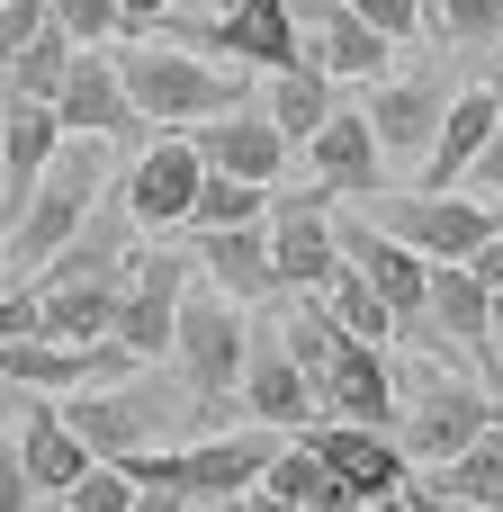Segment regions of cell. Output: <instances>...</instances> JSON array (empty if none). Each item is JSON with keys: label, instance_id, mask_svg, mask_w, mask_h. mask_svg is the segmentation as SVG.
Listing matches in <instances>:
<instances>
[{"label": "cell", "instance_id": "6da1fadb", "mask_svg": "<svg viewBox=\"0 0 503 512\" xmlns=\"http://www.w3.org/2000/svg\"><path fill=\"white\" fill-rule=\"evenodd\" d=\"M117 81H126L135 117H153V126H207V117L234 108V72H216L207 54H189L171 36L162 45L135 36V54H117Z\"/></svg>", "mask_w": 503, "mask_h": 512}, {"label": "cell", "instance_id": "7a4b0ae2", "mask_svg": "<svg viewBox=\"0 0 503 512\" xmlns=\"http://www.w3.org/2000/svg\"><path fill=\"white\" fill-rule=\"evenodd\" d=\"M90 198H99V135H81V144H63V153L45 162L36 198L18 207V234H9V279H18V270H45V261L81 234Z\"/></svg>", "mask_w": 503, "mask_h": 512}, {"label": "cell", "instance_id": "3957f363", "mask_svg": "<svg viewBox=\"0 0 503 512\" xmlns=\"http://www.w3.org/2000/svg\"><path fill=\"white\" fill-rule=\"evenodd\" d=\"M171 360L189 378L198 405H216L225 387H243V360H252V333H243V306L189 270V297H180V324H171Z\"/></svg>", "mask_w": 503, "mask_h": 512}, {"label": "cell", "instance_id": "277c9868", "mask_svg": "<svg viewBox=\"0 0 503 512\" xmlns=\"http://www.w3.org/2000/svg\"><path fill=\"white\" fill-rule=\"evenodd\" d=\"M162 27H171V45H189V54H234V63H252V72L306 63V27H297L288 0H225L216 18H162Z\"/></svg>", "mask_w": 503, "mask_h": 512}, {"label": "cell", "instance_id": "5b68a950", "mask_svg": "<svg viewBox=\"0 0 503 512\" xmlns=\"http://www.w3.org/2000/svg\"><path fill=\"white\" fill-rule=\"evenodd\" d=\"M189 270H198V261H180V252H135V261H126V297H117V333H108V342H117L135 369L171 351V324H180Z\"/></svg>", "mask_w": 503, "mask_h": 512}, {"label": "cell", "instance_id": "8992f818", "mask_svg": "<svg viewBox=\"0 0 503 512\" xmlns=\"http://www.w3.org/2000/svg\"><path fill=\"white\" fill-rule=\"evenodd\" d=\"M315 423H378V432H396V369H387L378 342L342 333L324 351V369H315Z\"/></svg>", "mask_w": 503, "mask_h": 512}, {"label": "cell", "instance_id": "52a82bcc", "mask_svg": "<svg viewBox=\"0 0 503 512\" xmlns=\"http://www.w3.org/2000/svg\"><path fill=\"white\" fill-rule=\"evenodd\" d=\"M486 423H503L486 387H468V378H432V387L414 396V414H396V441H405L414 468H441V459H459Z\"/></svg>", "mask_w": 503, "mask_h": 512}, {"label": "cell", "instance_id": "ba28073f", "mask_svg": "<svg viewBox=\"0 0 503 512\" xmlns=\"http://www.w3.org/2000/svg\"><path fill=\"white\" fill-rule=\"evenodd\" d=\"M387 234L396 243H414L423 261H468L486 234H495V207L468 189H414V198H387Z\"/></svg>", "mask_w": 503, "mask_h": 512}, {"label": "cell", "instance_id": "9c48e42d", "mask_svg": "<svg viewBox=\"0 0 503 512\" xmlns=\"http://www.w3.org/2000/svg\"><path fill=\"white\" fill-rule=\"evenodd\" d=\"M297 162L315 171L324 198H378V189H387V153H378V135H369V108H351V99L297 144Z\"/></svg>", "mask_w": 503, "mask_h": 512}, {"label": "cell", "instance_id": "30bf717a", "mask_svg": "<svg viewBox=\"0 0 503 512\" xmlns=\"http://www.w3.org/2000/svg\"><path fill=\"white\" fill-rule=\"evenodd\" d=\"M198 180H207L198 144H189V135H162V144H153V153L126 171L117 207L135 216V234H171V225H189V207H198Z\"/></svg>", "mask_w": 503, "mask_h": 512}, {"label": "cell", "instance_id": "8fae6325", "mask_svg": "<svg viewBox=\"0 0 503 512\" xmlns=\"http://www.w3.org/2000/svg\"><path fill=\"white\" fill-rule=\"evenodd\" d=\"M270 270H279V288H297V297H324V288H333L342 243H333L324 189H306V198H270Z\"/></svg>", "mask_w": 503, "mask_h": 512}, {"label": "cell", "instance_id": "7c38bea8", "mask_svg": "<svg viewBox=\"0 0 503 512\" xmlns=\"http://www.w3.org/2000/svg\"><path fill=\"white\" fill-rule=\"evenodd\" d=\"M306 441L324 450V468H333L360 504H387V495H405V486H414L405 441H396V432H378V423H306Z\"/></svg>", "mask_w": 503, "mask_h": 512}, {"label": "cell", "instance_id": "4fadbf2b", "mask_svg": "<svg viewBox=\"0 0 503 512\" xmlns=\"http://www.w3.org/2000/svg\"><path fill=\"white\" fill-rule=\"evenodd\" d=\"M117 369H135L117 342H54V333L0 342V387H27V396H63V387H90V378H117Z\"/></svg>", "mask_w": 503, "mask_h": 512}, {"label": "cell", "instance_id": "5bb4252c", "mask_svg": "<svg viewBox=\"0 0 503 512\" xmlns=\"http://www.w3.org/2000/svg\"><path fill=\"white\" fill-rule=\"evenodd\" d=\"M54 117H63V135H99V144H117V135L144 126L135 99H126V81H117V54L108 45H81L72 54V72L54 90Z\"/></svg>", "mask_w": 503, "mask_h": 512}, {"label": "cell", "instance_id": "9a60e30c", "mask_svg": "<svg viewBox=\"0 0 503 512\" xmlns=\"http://www.w3.org/2000/svg\"><path fill=\"white\" fill-rule=\"evenodd\" d=\"M333 243H342V261H360V270H369V288L387 297L396 333H414V324H423V306H432V261H423L414 243H396L387 225H351V234H333Z\"/></svg>", "mask_w": 503, "mask_h": 512}, {"label": "cell", "instance_id": "2e32d148", "mask_svg": "<svg viewBox=\"0 0 503 512\" xmlns=\"http://www.w3.org/2000/svg\"><path fill=\"white\" fill-rule=\"evenodd\" d=\"M369 135H378V153L387 162H414L423 171V153H432V135H441V81H369Z\"/></svg>", "mask_w": 503, "mask_h": 512}, {"label": "cell", "instance_id": "e0dca14e", "mask_svg": "<svg viewBox=\"0 0 503 512\" xmlns=\"http://www.w3.org/2000/svg\"><path fill=\"white\" fill-rule=\"evenodd\" d=\"M63 423L90 441V459H126V450H144V441H153L162 396H153V387H81V396L63 405Z\"/></svg>", "mask_w": 503, "mask_h": 512}, {"label": "cell", "instance_id": "ac0fdd59", "mask_svg": "<svg viewBox=\"0 0 503 512\" xmlns=\"http://www.w3.org/2000/svg\"><path fill=\"white\" fill-rule=\"evenodd\" d=\"M54 153H63V117H54L45 99H9V108H0V207H9V216L36 198V180H45Z\"/></svg>", "mask_w": 503, "mask_h": 512}, {"label": "cell", "instance_id": "d6986e66", "mask_svg": "<svg viewBox=\"0 0 503 512\" xmlns=\"http://www.w3.org/2000/svg\"><path fill=\"white\" fill-rule=\"evenodd\" d=\"M189 144H198L207 171H234V180H261V189H279V171H288V135H279L261 108H225V117L198 126Z\"/></svg>", "mask_w": 503, "mask_h": 512}, {"label": "cell", "instance_id": "ffe728a7", "mask_svg": "<svg viewBox=\"0 0 503 512\" xmlns=\"http://www.w3.org/2000/svg\"><path fill=\"white\" fill-rule=\"evenodd\" d=\"M270 459H279V432L270 423L261 432H216V441H189L180 450V486L189 495H252L270 477Z\"/></svg>", "mask_w": 503, "mask_h": 512}, {"label": "cell", "instance_id": "44dd1931", "mask_svg": "<svg viewBox=\"0 0 503 512\" xmlns=\"http://www.w3.org/2000/svg\"><path fill=\"white\" fill-rule=\"evenodd\" d=\"M18 468H27V486H36V495H72V486H81L90 441L63 423V405L27 396V423H18Z\"/></svg>", "mask_w": 503, "mask_h": 512}, {"label": "cell", "instance_id": "7402d4cb", "mask_svg": "<svg viewBox=\"0 0 503 512\" xmlns=\"http://www.w3.org/2000/svg\"><path fill=\"white\" fill-rule=\"evenodd\" d=\"M495 117H503V90H495V81L459 90V99L441 108V135H432V153H423V189H459V180H468V162H477V144L495 135Z\"/></svg>", "mask_w": 503, "mask_h": 512}, {"label": "cell", "instance_id": "603a6c76", "mask_svg": "<svg viewBox=\"0 0 503 512\" xmlns=\"http://www.w3.org/2000/svg\"><path fill=\"white\" fill-rule=\"evenodd\" d=\"M423 324L486 360V351H495V288H486L468 261H432V306H423Z\"/></svg>", "mask_w": 503, "mask_h": 512}, {"label": "cell", "instance_id": "cb8c5ba5", "mask_svg": "<svg viewBox=\"0 0 503 512\" xmlns=\"http://www.w3.org/2000/svg\"><path fill=\"white\" fill-rule=\"evenodd\" d=\"M198 270H207L234 306L270 297V288H279V270H270V216H261V225H216V234H198Z\"/></svg>", "mask_w": 503, "mask_h": 512}, {"label": "cell", "instance_id": "d4e9b609", "mask_svg": "<svg viewBox=\"0 0 503 512\" xmlns=\"http://www.w3.org/2000/svg\"><path fill=\"white\" fill-rule=\"evenodd\" d=\"M333 108H342V81H333L324 63H288V72H270V99H261V117L288 135V153H297V144H306V135L333 117Z\"/></svg>", "mask_w": 503, "mask_h": 512}, {"label": "cell", "instance_id": "484cf974", "mask_svg": "<svg viewBox=\"0 0 503 512\" xmlns=\"http://www.w3.org/2000/svg\"><path fill=\"white\" fill-rule=\"evenodd\" d=\"M243 405H252L270 432H306V423H315V378H306L288 351H261V360H243Z\"/></svg>", "mask_w": 503, "mask_h": 512}, {"label": "cell", "instance_id": "4316f807", "mask_svg": "<svg viewBox=\"0 0 503 512\" xmlns=\"http://www.w3.org/2000/svg\"><path fill=\"white\" fill-rule=\"evenodd\" d=\"M261 495H279V504H306V512H360V495H351V486L324 468V450H315V441H279V459H270Z\"/></svg>", "mask_w": 503, "mask_h": 512}, {"label": "cell", "instance_id": "83f0119b", "mask_svg": "<svg viewBox=\"0 0 503 512\" xmlns=\"http://www.w3.org/2000/svg\"><path fill=\"white\" fill-rule=\"evenodd\" d=\"M432 495H459V504H486V512H503V423H486L459 459H441L432 477H423Z\"/></svg>", "mask_w": 503, "mask_h": 512}, {"label": "cell", "instance_id": "f1b7e54d", "mask_svg": "<svg viewBox=\"0 0 503 512\" xmlns=\"http://www.w3.org/2000/svg\"><path fill=\"white\" fill-rule=\"evenodd\" d=\"M324 306H333V324H342V333H360V342H378V351L396 342V315H387V297L369 288V270H360V261H342V270H333Z\"/></svg>", "mask_w": 503, "mask_h": 512}, {"label": "cell", "instance_id": "f546056e", "mask_svg": "<svg viewBox=\"0 0 503 512\" xmlns=\"http://www.w3.org/2000/svg\"><path fill=\"white\" fill-rule=\"evenodd\" d=\"M72 54H81V45H72L63 27H45L36 45H18V54L0 63V72H9V99H45V108H54V90H63V72H72Z\"/></svg>", "mask_w": 503, "mask_h": 512}, {"label": "cell", "instance_id": "4dcf8cb0", "mask_svg": "<svg viewBox=\"0 0 503 512\" xmlns=\"http://www.w3.org/2000/svg\"><path fill=\"white\" fill-rule=\"evenodd\" d=\"M261 216H270V189H261V180L207 171V180H198V207H189V234H216V225H261Z\"/></svg>", "mask_w": 503, "mask_h": 512}, {"label": "cell", "instance_id": "1f68e13d", "mask_svg": "<svg viewBox=\"0 0 503 512\" xmlns=\"http://www.w3.org/2000/svg\"><path fill=\"white\" fill-rule=\"evenodd\" d=\"M423 36H450V45H503V0H423Z\"/></svg>", "mask_w": 503, "mask_h": 512}, {"label": "cell", "instance_id": "d6a6232c", "mask_svg": "<svg viewBox=\"0 0 503 512\" xmlns=\"http://www.w3.org/2000/svg\"><path fill=\"white\" fill-rule=\"evenodd\" d=\"M63 504H72V512H135V477H126L117 459H90V468H81V486H72Z\"/></svg>", "mask_w": 503, "mask_h": 512}, {"label": "cell", "instance_id": "836d02e7", "mask_svg": "<svg viewBox=\"0 0 503 512\" xmlns=\"http://www.w3.org/2000/svg\"><path fill=\"white\" fill-rule=\"evenodd\" d=\"M54 27H63L72 45H117V36H126V9H117V0H54Z\"/></svg>", "mask_w": 503, "mask_h": 512}, {"label": "cell", "instance_id": "e575fe53", "mask_svg": "<svg viewBox=\"0 0 503 512\" xmlns=\"http://www.w3.org/2000/svg\"><path fill=\"white\" fill-rule=\"evenodd\" d=\"M54 27V0H0V63L18 54V45H36Z\"/></svg>", "mask_w": 503, "mask_h": 512}, {"label": "cell", "instance_id": "d590c367", "mask_svg": "<svg viewBox=\"0 0 503 512\" xmlns=\"http://www.w3.org/2000/svg\"><path fill=\"white\" fill-rule=\"evenodd\" d=\"M351 9H360L387 45H414V36H423V0H351Z\"/></svg>", "mask_w": 503, "mask_h": 512}, {"label": "cell", "instance_id": "8d00e7d4", "mask_svg": "<svg viewBox=\"0 0 503 512\" xmlns=\"http://www.w3.org/2000/svg\"><path fill=\"white\" fill-rule=\"evenodd\" d=\"M468 189L477 198H503V117H495V135L477 144V162H468Z\"/></svg>", "mask_w": 503, "mask_h": 512}, {"label": "cell", "instance_id": "74e56055", "mask_svg": "<svg viewBox=\"0 0 503 512\" xmlns=\"http://www.w3.org/2000/svg\"><path fill=\"white\" fill-rule=\"evenodd\" d=\"M27 504H36V486L18 468V441H0V512H27Z\"/></svg>", "mask_w": 503, "mask_h": 512}, {"label": "cell", "instance_id": "f35d334b", "mask_svg": "<svg viewBox=\"0 0 503 512\" xmlns=\"http://www.w3.org/2000/svg\"><path fill=\"white\" fill-rule=\"evenodd\" d=\"M117 9H126V36H153L171 18V0H117Z\"/></svg>", "mask_w": 503, "mask_h": 512}, {"label": "cell", "instance_id": "ab89813d", "mask_svg": "<svg viewBox=\"0 0 503 512\" xmlns=\"http://www.w3.org/2000/svg\"><path fill=\"white\" fill-rule=\"evenodd\" d=\"M405 504H414V512H486V504H459V495H432V486H423V477H414V486H405Z\"/></svg>", "mask_w": 503, "mask_h": 512}, {"label": "cell", "instance_id": "60d3db41", "mask_svg": "<svg viewBox=\"0 0 503 512\" xmlns=\"http://www.w3.org/2000/svg\"><path fill=\"white\" fill-rule=\"evenodd\" d=\"M189 512H252V495H189Z\"/></svg>", "mask_w": 503, "mask_h": 512}, {"label": "cell", "instance_id": "b9f144b4", "mask_svg": "<svg viewBox=\"0 0 503 512\" xmlns=\"http://www.w3.org/2000/svg\"><path fill=\"white\" fill-rule=\"evenodd\" d=\"M9 414H27V387H0V423H9Z\"/></svg>", "mask_w": 503, "mask_h": 512}, {"label": "cell", "instance_id": "7bdbcfd3", "mask_svg": "<svg viewBox=\"0 0 503 512\" xmlns=\"http://www.w3.org/2000/svg\"><path fill=\"white\" fill-rule=\"evenodd\" d=\"M252 512H306V504H279V495H261V486H252Z\"/></svg>", "mask_w": 503, "mask_h": 512}, {"label": "cell", "instance_id": "ee69618b", "mask_svg": "<svg viewBox=\"0 0 503 512\" xmlns=\"http://www.w3.org/2000/svg\"><path fill=\"white\" fill-rule=\"evenodd\" d=\"M495 333H503V288H495Z\"/></svg>", "mask_w": 503, "mask_h": 512}, {"label": "cell", "instance_id": "f6af8a7d", "mask_svg": "<svg viewBox=\"0 0 503 512\" xmlns=\"http://www.w3.org/2000/svg\"><path fill=\"white\" fill-rule=\"evenodd\" d=\"M495 225H503V207H495Z\"/></svg>", "mask_w": 503, "mask_h": 512}]
</instances>
